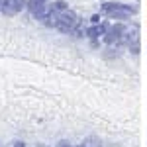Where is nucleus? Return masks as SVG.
Listing matches in <instances>:
<instances>
[{
	"label": "nucleus",
	"instance_id": "f257e3e1",
	"mask_svg": "<svg viewBox=\"0 0 147 147\" xmlns=\"http://www.w3.org/2000/svg\"><path fill=\"white\" fill-rule=\"evenodd\" d=\"M127 41H129V28L125 22H114L110 24L106 35L102 37V43L108 47H127Z\"/></svg>",
	"mask_w": 147,
	"mask_h": 147
},
{
	"label": "nucleus",
	"instance_id": "f03ea898",
	"mask_svg": "<svg viewBox=\"0 0 147 147\" xmlns=\"http://www.w3.org/2000/svg\"><path fill=\"white\" fill-rule=\"evenodd\" d=\"M80 16L73 8H67V10L59 12L51 18V30H57L59 34H73V30L77 28Z\"/></svg>",
	"mask_w": 147,
	"mask_h": 147
},
{
	"label": "nucleus",
	"instance_id": "7ed1b4c3",
	"mask_svg": "<svg viewBox=\"0 0 147 147\" xmlns=\"http://www.w3.org/2000/svg\"><path fill=\"white\" fill-rule=\"evenodd\" d=\"M49 4L51 0H28L26 10L34 16L37 22H41L45 28H51V16H49Z\"/></svg>",
	"mask_w": 147,
	"mask_h": 147
},
{
	"label": "nucleus",
	"instance_id": "20e7f679",
	"mask_svg": "<svg viewBox=\"0 0 147 147\" xmlns=\"http://www.w3.org/2000/svg\"><path fill=\"white\" fill-rule=\"evenodd\" d=\"M108 10H124L127 14H131V16H137L139 14V6L137 4H125L122 0H102L100 12L104 14V12H108Z\"/></svg>",
	"mask_w": 147,
	"mask_h": 147
},
{
	"label": "nucleus",
	"instance_id": "39448f33",
	"mask_svg": "<svg viewBox=\"0 0 147 147\" xmlns=\"http://www.w3.org/2000/svg\"><path fill=\"white\" fill-rule=\"evenodd\" d=\"M26 6H28V0H6V2L0 6V14L6 16V18H12V16L24 12Z\"/></svg>",
	"mask_w": 147,
	"mask_h": 147
},
{
	"label": "nucleus",
	"instance_id": "423d86ee",
	"mask_svg": "<svg viewBox=\"0 0 147 147\" xmlns=\"http://www.w3.org/2000/svg\"><path fill=\"white\" fill-rule=\"evenodd\" d=\"M108 28H110V22L108 20H102L100 24H90V26H86V32H84V37L90 41V39H102L106 32H108Z\"/></svg>",
	"mask_w": 147,
	"mask_h": 147
},
{
	"label": "nucleus",
	"instance_id": "0eeeda50",
	"mask_svg": "<svg viewBox=\"0 0 147 147\" xmlns=\"http://www.w3.org/2000/svg\"><path fill=\"white\" fill-rule=\"evenodd\" d=\"M102 16H106L108 20H116V22H129L131 20V14H127L124 10H108V12H104Z\"/></svg>",
	"mask_w": 147,
	"mask_h": 147
},
{
	"label": "nucleus",
	"instance_id": "6e6552de",
	"mask_svg": "<svg viewBox=\"0 0 147 147\" xmlns=\"http://www.w3.org/2000/svg\"><path fill=\"white\" fill-rule=\"evenodd\" d=\"M67 8H69V2H67V0H51V4H49V16L53 18L55 14L67 10Z\"/></svg>",
	"mask_w": 147,
	"mask_h": 147
},
{
	"label": "nucleus",
	"instance_id": "1a4fd4ad",
	"mask_svg": "<svg viewBox=\"0 0 147 147\" xmlns=\"http://www.w3.org/2000/svg\"><path fill=\"white\" fill-rule=\"evenodd\" d=\"M84 32H86V26H84V20H82V18H80L79 20V24H77V28H75V30H73V34L71 35H75V37H84Z\"/></svg>",
	"mask_w": 147,
	"mask_h": 147
},
{
	"label": "nucleus",
	"instance_id": "9d476101",
	"mask_svg": "<svg viewBox=\"0 0 147 147\" xmlns=\"http://www.w3.org/2000/svg\"><path fill=\"white\" fill-rule=\"evenodd\" d=\"M127 49H129L134 55H139V51H141V43H139V39H134V41H129V43H127Z\"/></svg>",
	"mask_w": 147,
	"mask_h": 147
},
{
	"label": "nucleus",
	"instance_id": "9b49d317",
	"mask_svg": "<svg viewBox=\"0 0 147 147\" xmlns=\"http://www.w3.org/2000/svg\"><path fill=\"white\" fill-rule=\"evenodd\" d=\"M82 143H84L86 147H102V143H100V139H98V137H86Z\"/></svg>",
	"mask_w": 147,
	"mask_h": 147
},
{
	"label": "nucleus",
	"instance_id": "f8f14e48",
	"mask_svg": "<svg viewBox=\"0 0 147 147\" xmlns=\"http://www.w3.org/2000/svg\"><path fill=\"white\" fill-rule=\"evenodd\" d=\"M102 22V12H96L90 16V24H100Z\"/></svg>",
	"mask_w": 147,
	"mask_h": 147
},
{
	"label": "nucleus",
	"instance_id": "ddd939ff",
	"mask_svg": "<svg viewBox=\"0 0 147 147\" xmlns=\"http://www.w3.org/2000/svg\"><path fill=\"white\" fill-rule=\"evenodd\" d=\"M12 147H28V145H26V141H22V139H16L12 143Z\"/></svg>",
	"mask_w": 147,
	"mask_h": 147
},
{
	"label": "nucleus",
	"instance_id": "4468645a",
	"mask_svg": "<svg viewBox=\"0 0 147 147\" xmlns=\"http://www.w3.org/2000/svg\"><path fill=\"white\" fill-rule=\"evenodd\" d=\"M55 147H73V145H71V143H69L67 139H61V141H59V143H57Z\"/></svg>",
	"mask_w": 147,
	"mask_h": 147
},
{
	"label": "nucleus",
	"instance_id": "2eb2a0df",
	"mask_svg": "<svg viewBox=\"0 0 147 147\" xmlns=\"http://www.w3.org/2000/svg\"><path fill=\"white\" fill-rule=\"evenodd\" d=\"M73 147H86V145H84V143H80V145H73Z\"/></svg>",
	"mask_w": 147,
	"mask_h": 147
},
{
	"label": "nucleus",
	"instance_id": "dca6fc26",
	"mask_svg": "<svg viewBox=\"0 0 147 147\" xmlns=\"http://www.w3.org/2000/svg\"><path fill=\"white\" fill-rule=\"evenodd\" d=\"M35 147H49V145H43V143H39V145H35Z\"/></svg>",
	"mask_w": 147,
	"mask_h": 147
},
{
	"label": "nucleus",
	"instance_id": "f3484780",
	"mask_svg": "<svg viewBox=\"0 0 147 147\" xmlns=\"http://www.w3.org/2000/svg\"><path fill=\"white\" fill-rule=\"evenodd\" d=\"M4 2H6V0H0V6H2V4H4Z\"/></svg>",
	"mask_w": 147,
	"mask_h": 147
},
{
	"label": "nucleus",
	"instance_id": "a211bd4d",
	"mask_svg": "<svg viewBox=\"0 0 147 147\" xmlns=\"http://www.w3.org/2000/svg\"><path fill=\"white\" fill-rule=\"evenodd\" d=\"M136 2H139V0H136Z\"/></svg>",
	"mask_w": 147,
	"mask_h": 147
},
{
	"label": "nucleus",
	"instance_id": "6ab92c4d",
	"mask_svg": "<svg viewBox=\"0 0 147 147\" xmlns=\"http://www.w3.org/2000/svg\"><path fill=\"white\" fill-rule=\"evenodd\" d=\"M100 2H102V0H100Z\"/></svg>",
	"mask_w": 147,
	"mask_h": 147
}]
</instances>
